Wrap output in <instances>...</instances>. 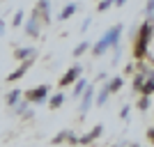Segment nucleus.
I'll use <instances>...</instances> for the list:
<instances>
[{"label": "nucleus", "instance_id": "1", "mask_svg": "<svg viewBox=\"0 0 154 147\" xmlns=\"http://www.w3.org/2000/svg\"><path fill=\"white\" fill-rule=\"evenodd\" d=\"M120 35H122V26H113L94 46H92V53H94V55H101V53L106 51V48H110V46H115V48H117V44H120Z\"/></svg>", "mask_w": 154, "mask_h": 147}, {"label": "nucleus", "instance_id": "2", "mask_svg": "<svg viewBox=\"0 0 154 147\" xmlns=\"http://www.w3.org/2000/svg\"><path fill=\"white\" fill-rule=\"evenodd\" d=\"M149 35H152V21H145V23L140 26V35H138V41H136V48H134V55H136V58H143V55H145Z\"/></svg>", "mask_w": 154, "mask_h": 147}, {"label": "nucleus", "instance_id": "3", "mask_svg": "<svg viewBox=\"0 0 154 147\" xmlns=\"http://www.w3.org/2000/svg\"><path fill=\"white\" fill-rule=\"evenodd\" d=\"M48 92H51L48 85H39V87H35V90H28L26 99H28V101H32V103H44L46 96H48Z\"/></svg>", "mask_w": 154, "mask_h": 147}, {"label": "nucleus", "instance_id": "4", "mask_svg": "<svg viewBox=\"0 0 154 147\" xmlns=\"http://www.w3.org/2000/svg\"><path fill=\"white\" fill-rule=\"evenodd\" d=\"M92 99H94V87H92V85H88V87L83 90V101H81V113H83V115L90 110Z\"/></svg>", "mask_w": 154, "mask_h": 147}, {"label": "nucleus", "instance_id": "5", "mask_svg": "<svg viewBox=\"0 0 154 147\" xmlns=\"http://www.w3.org/2000/svg\"><path fill=\"white\" fill-rule=\"evenodd\" d=\"M81 74H83V69H81V67H78V64H74V67H71L69 71H67V74H64L62 78H60V85H69V83H74V81H76L78 76H81Z\"/></svg>", "mask_w": 154, "mask_h": 147}, {"label": "nucleus", "instance_id": "6", "mask_svg": "<svg viewBox=\"0 0 154 147\" xmlns=\"http://www.w3.org/2000/svg\"><path fill=\"white\" fill-rule=\"evenodd\" d=\"M35 14H42V16H44V21L48 23V21H51V2H48V0H39Z\"/></svg>", "mask_w": 154, "mask_h": 147}, {"label": "nucleus", "instance_id": "7", "mask_svg": "<svg viewBox=\"0 0 154 147\" xmlns=\"http://www.w3.org/2000/svg\"><path fill=\"white\" fill-rule=\"evenodd\" d=\"M101 131H103V127H101V124H99V127H94V129H92L90 133H85V136H81V138H78V142H81V145H88V142L97 140V138H99V136H101Z\"/></svg>", "mask_w": 154, "mask_h": 147}, {"label": "nucleus", "instance_id": "8", "mask_svg": "<svg viewBox=\"0 0 154 147\" xmlns=\"http://www.w3.org/2000/svg\"><path fill=\"white\" fill-rule=\"evenodd\" d=\"M26 30H28V35H32V37H37V35H39V21H37V14H32V19L28 21Z\"/></svg>", "mask_w": 154, "mask_h": 147}, {"label": "nucleus", "instance_id": "9", "mask_svg": "<svg viewBox=\"0 0 154 147\" xmlns=\"http://www.w3.org/2000/svg\"><path fill=\"white\" fill-rule=\"evenodd\" d=\"M28 67H30V60H28V62H23V64H21V67H19L16 71H12V74L7 76V81H19V78L23 76L26 71H28Z\"/></svg>", "mask_w": 154, "mask_h": 147}, {"label": "nucleus", "instance_id": "10", "mask_svg": "<svg viewBox=\"0 0 154 147\" xmlns=\"http://www.w3.org/2000/svg\"><path fill=\"white\" fill-rule=\"evenodd\" d=\"M21 94H23V92H21V90H12V92H9V94H7V106H16V103H19V99H21Z\"/></svg>", "mask_w": 154, "mask_h": 147}, {"label": "nucleus", "instance_id": "11", "mask_svg": "<svg viewBox=\"0 0 154 147\" xmlns=\"http://www.w3.org/2000/svg\"><path fill=\"white\" fill-rule=\"evenodd\" d=\"M74 12H76V5H74V2H69L67 7H62V12H60V19H62V21H67V19H69V16H71Z\"/></svg>", "mask_w": 154, "mask_h": 147}, {"label": "nucleus", "instance_id": "12", "mask_svg": "<svg viewBox=\"0 0 154 147\" xmlns=\"http://www.w3.org/2000/svg\"><path fill=\"white\" fill-rule=\"evenodd\" d=\"M85 87H88V81H85V78H78L76 85H74V96H81V92H83Z\"/></svg>", "mask_w": 154, "mask_h": 147}, {"label": "nucleus", "instance_id": "13", "mask_svg": "<svg viewBox=\"0 0 154 147\" xmlns=\"http://www.w3.org/2000/svg\"><path fill=\"white\" fill-rule=\"evenodd\" d=\"M14 55H16V60H26L28 55H35V51H32V48H16Z\"/></svg>", "mask_w": 154, "mask_h": 147}, {"label": "nucleus", "instance_id": "14", "mask_svg": "<svg viewBox=\"0 0 154 147\" xmlns=\"http://www.w3.org/2000/svg\"><path fill=\"white\" fill-rule=\"evenodd\" d=\"M108 94H110V90H108V87H103L101 92L97 94V103H99V106H103V103L108 101Z\"/></svg>", "mask_w": 154, "mask_h": 147}, {"label": "nucleus", "instance_id": "15", "mask_svg": "<svg viewBox=\"0 0 154 147\" xmlns=\"http://www.w3.org/2000/svg\"><path fill=\"white\" fill-rule=\"evenodd\" d=\"M122 83H124V81H122V78H120V76H117V78H113V81H110V83L106 85V87H108L110 92H117V90L122 87Z\"/></svg>", "mask_w": 154, "mask_h": 147}, {"label": "nucleus", "instance_id": "16", "mask_svg": "<svg viewBox=\"0 0 154 147\" xmlns=\"http://www.w3.org/2000/svg\"><path fill=\"white\" fill-rule=\"evenodd\" d=\"M62 101H64V94H55V96H51V108H53V110L60 108V106H62Z\"/></svg>", "mask_w": 154, "mask_h": 147}, {"label": "nucleus", "instance_id": "17", "mask_svg": "<svg viewBox=\"0 0 154 147\" xmlns=\"http://www.w3.org/2000/svg\"><path fill=\"white\" fill-rule=\"evenodd\" d=\"M88 48H90V41H83V44H78L76 48H74V55L78 58V55H83V53L88 51Z\"/></svg>", "mask_w": 154, "mask_h": 147}, {"label": "nucleus", "instance_id": "18", "mask_svg": "<svg viewBox=\"0 0 154 147\" xmlns=\"http://www.w3.org/2000/svg\"><path fill=\"white\" fill-rule=\"evenodd\" d=\"M143 94H145V96H149V94H152V92H154V81H152V78H149V81H147V83H145V85H143Z\"/></svg>", "mask_w": 154, "mask_h": 147}, {"label": "nucleus", "instance_id": "19", "mask_svg": "<svg viewBox=\"0 0 154 147\" xmlns=\"http://www.w3.org/2000/svg\"><path fill=\"white\" fill-rule=\"evenodd\" d=\"M110 5H115V0H101V2L97 5V9H99V12H106Z\"/></svg>", "mask_w": 154, "mask_h": 147}, {"label": "nucleus", "instance_id": "20", "mask_svg": "<svg viewBox=\"0 0 154 147\" xmlns=\"http://www.w3.org/2000/svg\"><path fill=\"white\" fill-rule=\"evenodd\" d=\"M143 85H145V76H143V74H138V76L134 78V87H136V90H140Z\"/></svg>", "mask_w": 154, "mask_h": 147}, {"label": "nucleus", "instance_id": "21", "mask_svg": "<svg viewBox=\"0 0 154 147\" xmlns=\"http://www.w3.org/2000/svg\"><path fill=\"white\" fill-rule=\"evenodd\" d=\"M12 23H14V26H21V23H23V12H21V9L14 14V21H12Z\"/></svg>", "mask_w": 154, "mask_h": 147}, {"label": "nucleus", "instance_id": "22", "mask_svg": "<svg viewBox=\"0 0 154 147\" xmlns=\"http://www.w3.org/2000/svg\"><path fill=\"white\" fill-rule=\"evenodd\" d=\"M14 108H16V113H19V115H23V113L28 110V103H16Z\"/></svg>", "mask_w": 154, "mask_h": 147}, {"label": "nucleus", "instance_id": "23", "mask_svg": "<svg viewBox=\"0 0 154 147\" xmlns=\"http://www.w3.org/2000/svg\"><path fill=\"white\" fill-rule=\"evenodd\" d=\"M147 106H149V99H147V96H143V99H140V110H147Z\"/></svg>", "mask_w": 154, "mask_h": 147}, {"label": "nucleus", "instance_id": "24", "mask_svg": "<svg viewBox=\"0 0 154 147\" xmlns=\"http://www.w3.org/2000/svg\"><path fill=\"white\" fill-rule=\"evenodd\" d=\"M154 12V0H149V2H147V14H152Z\"/></svg>", "mask_w": 154, "mask_h": 147}, {"label": "nucleus", "instance_id": "25", "mask_svg": "<svg viewBox=\"0 0 154 147\" xmlns=\"http://www.w3.org/2000/svg\"><path fill=\"white\" fill-rule=\"evenodd\" d=\"M147 138H149V140L154 142V129H149V131H147Z\"/></svg>", "mask_w": 154, "mask_h": 147}, {"label": "nucleus", "instance_id": "26", "mask_svg": "<svg viewBox=\"0 0 154 147\" xmlns=\"http://www.w3.org/2000/svg\"><path fill=\"white\" fill-rule=\"evenodd\" d=\"M2 32H5V21L0 19V35H2Z\"/></svg>", "mask_w": 154, "mask_h": 147}, {"label": "nucleus", "instance_id": "27", "mask_svg": "<svg viewBox=\"0 0 154 147\" xmlns=\"http://www.w3.org/2000/svg\"><path fill=\"white\" fill-rule=\"evenodd\" d=\"M124 2H127V0H115V5H117V7H122Z\"/></svg>", "mask_w": 154, "mask_h": 147}]
</instances>
